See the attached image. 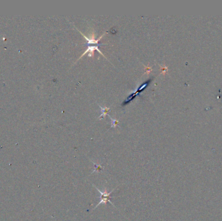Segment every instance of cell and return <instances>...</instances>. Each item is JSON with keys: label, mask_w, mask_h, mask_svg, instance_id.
Listing matches in <instances>:
<instances>
[{"label": "cell", "mask_w": 222, "mask_h": 221, "mask_svg": "<svg viewBox=\"0 0 222 221\" xmlns=\"http://www.w3.org/2000/svg\"><path fill=\"white\" fill-rule=\"evenodd\" d=\"M160 69H161V73L162 74H165L168 71V67L165 66H160Z\"/></svg>", "instance_id": "obj_7"}, {"label": "cell", "mask_w": 222, "mask_h": 221, "mask_svg": "<svg viewBox=\"0 0 222 221\" xmlns=\"http://www.w3.org/2000/svg\"><path fill=\"white\" fill-rule=\"evenodd\" d=\"M99 107H100L101 111V114L100 115V116L99 117V119H101V118H103V117L105 116V115L107 114L108 111L110 110V108H108V107H101L100 105H99Z\"/></svg>", "instance_id": "obj_3"}, {"label": "cell", "mask_w": 222, "mask_h": 221, "mask_svg": "<svg viewBox=\"0 0 222 221\" xmlns=\"http://www.w3.org/2000/svg\"><path fill=\"white\" fill-rule=\"evenodd\" d=\"M144 67H145V73H144V75H145V74H147V75H149V74L150 73V72L152 71L151 67L149 66H144Z\"/></svg>", "instance_id": "obj_6"}, {"label": "cell", "mask_w": 222, "mask_h": 221, "mask_svg": "<svg viewBox=\"0 0 222 221\" xmlns=\"http://www.w3.org/2000/svg\"><path fill=\"white\" fill-rule=\"evenodd\" d=\"M151 80H152L151 78H149V79H148L147 80L144 82L142 84L140 85V86L138 88V89H136L135 91H134L131 94H130V95H129L128 97L124 101V103H122V105H123V106H125V105H127V104L130 103L133 99H134L136 97L138 96V95H140V93H142V92L145 90V88L147 86H148L150 84Z\"/></svg>", "instance_id": "obj_2"}, {"label": "cell", "mask_w": 222, "mask_h": 221, "mask_svg": "<svg viewBox=\"0 0 222 221\" xmlns=\"http://www.w3.org/2000/svg\"><path fill=\"white\" fill-rule=\"evenodd\" d=\"M92 185L97 189V191H98L99 193V194H100V196H99V202L97 204V206H95V208H93V210H94V209H95L96 208H97L101 204H107V202H109L110 204L114 207V204L111 202V200H110V199H111V194H112V192L114 191V189H112V191H110V192H107V190H105L104 191H101L97 187L95 186L94 184H92Z\"/></svg>", "instance_id": "obj_1"}, {"label": "cell", "mask_w": 222, "mask_h": 221, "mask_svg": "<svg viewBox=\"0 0 222 221\" xmlns=\"http://www.w3.org/2000/svg\"><path fill=\"white\" fill-rule=\"evenodd\" d=\"M92 163H93V164L94 165V166H95V170H94V171H93L92 172V173H94V172L101 171V170H103L104 169V167L102 165L95 163H94L93 161H92Z\"/></svg>", "instance_id": "obj_4"}, {"label": "cell", "mask_w": 222, "mask_h": 221, "mask_svg": "<svg viewBox=\"0 0 222 221\" xmlns=\"http://www.w3.org/2000/svg\"><path fill=\"white\" fill-rule=\"evenodd\" d=\"M109 117L110 118V119H111V121H112L111 127H112V128H116V126H118L119 124L118 120L116 119H112V117L110 116V115H109Z\"/></svg>", "instance_id": "obj_5"}]
</instances>
